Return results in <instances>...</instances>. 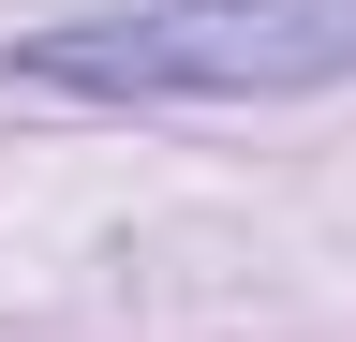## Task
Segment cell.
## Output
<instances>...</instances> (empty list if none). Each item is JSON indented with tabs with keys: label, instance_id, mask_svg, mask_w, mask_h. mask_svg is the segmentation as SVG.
I'll return each mask as SVG.
<instances>
[{
	"label": "cell",
	"instance_id": "cell-1",
	"mask_svg": "<svg viewBox=\"0 0 356 342\" xmlns=\"http://www.w3.org/2000/svg\"><path fill=\"white\" fill-rule=\"evenodd\" d=\"M44 90H119V104H178V90H327L356 75V0H149V15H74L15 45Z\"/></svg>",
	"mask_w": 356,
	"mask_h": 342
}]
</instances>
